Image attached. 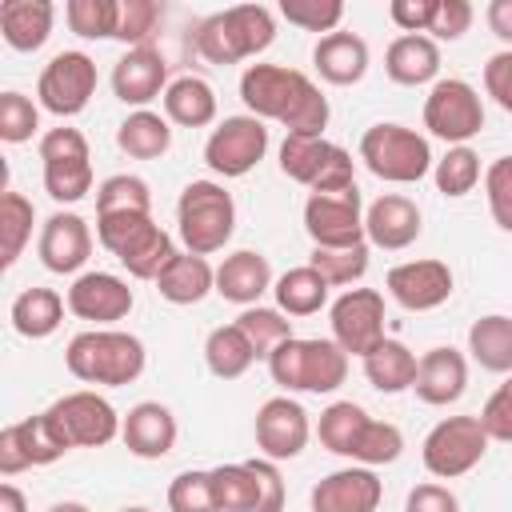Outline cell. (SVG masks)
I'll return each instance as SVG.
<instances>
[{
    "label": "cell",
    "mask_w": 512,
    "mask_h": 512,
    "mask_svg": "<svg viewBox=\"0 0 512 512\" xmlns=\"http://www.w3.org/2000/svg\"><path fill=\"white\" fill-rule=\"evenodd\" d=\"M240 100L248 116L276 120L300 136H324L328 128V96L288 64H248L240 72Z\"/></svg>",
    "instance_id": "obj_1"
},
{
    "label": "cell",
    "mask_w": 512,
    "mask_h": 512,
    "mask_svg": "<svg viewBox=\"0 0 512 512\" xmlns=\"http://www.w3.org/2000/svg\"><path fill=\"white\" fill-rule=\"evenodd\" d=\"M64 364L80 384H96V388H124L132 380H140L148 352L144 340L120 328H88L76 332L64 348Z\"/></svg>",
    "instance_id": "obj_2"
},
{
    "label": "cell",
    "mask_w": 512,
    "mask_h": 512,
    "mask_svg": "<svg viewBox=\"0 0 512 512\" xmlns=\"http://www.w3.org/2000/svg\"><path fill=\"white\" fill-rule=\"evenodd\" d=\"M196 52L208 64H240L272 48L276 40V16L264 4H232L196 24Z\"/></svg>",
    "instance_id": "obj_3"
},
{
    "label": "cell",
    "mask_w": 512,
    "mask_h": 512,
    "mask_svg": "<svg viewBox=\"0 0 512 512\" xmlns=\"http://www.w3.org/2000/svg\"><path fill=\"white\" fill-rule=\"evenodd\" d=\"M268 376L284 392H316L328 396L348 380V352L336 340H284L268 352Z\"/></svg>",
    "instance_id": "obj_4"
},
{
    "label": "cell",
    "mask_w": 512,
    "mask_h": 512,
    "mask_svg": "<svg viewBox=\"0 0 512 512\" xmlns=\"http://www.w3.org/2000/svg\"><path fill=\"white\" fill-rule=\"evenodd\" d=\"M96 240L120 260L132 280H156L176 256L172 236L152 220V212L132 216H96Z\"/></svg>",
    "instance_id": "obj_5"
},
{
    "label": "cell",
    "mask_w": 512,
    "mask_h": 512,
    "mask_svg": "<svg viewBox=\"0 0 512 512\" xmlns=\"http://www.w3.org/2000/svg\"><path fill=\"white\" fill-rule=\"evenodd\" d=\"M176 224H180L176 232H180L184 252L212 256L236 232V200L216 180H192V184H184V192L176 200Z\"/></svg>",
    "instance_id": "obj_6"
},
{
    "label": "cell",
    "mask_w": 512,
    "mask_h": 512,
    "mask_svg": "<svg viewBox=\"0 0 512 512\" xmlns=\"http://www.w3.org/2000/svg\"><path fill=\"white\" fill-rule=\"evenodd\" d=\"M360 160L376 180L388 184H416L432 172V148L416 128L380 120L372 128H364L360 136Z\"/></svg>",
    "instance_id": "obj_7"
},
{
    "label": "cell",
    "mask_w": 512,
    "mask_h": 512,
    "mask_svg": "<svg viewBox=\"0 0 512 512\" xmlns=\"http://www.w3.org/2000/svg\"><path fill=\"white\" fill-rule=\"evenodd\" d=\"M280 172L296 184H304L308 192H340V188H356V164L352 152H344L340 144L324 140V136H300L288 132L280 140Z\"/></svg>",
    "instance_id": "obj_8"
},
{
    "label": "cell",
    "mask_w": 512,
    "mask_h": 512,
    "mask_svg": "<svg viewBox=\"0 0 512 512\" xmlns=\"http://www.w3.org/2000/svg\"><path fill=\"white\" fill-rule=\"evenodd\" d=\"M40 168L56 204H76L92 192V152L80 128H48L40 136Z\"/></svg>",
    "instance_id": "obj_9"
},
{
    "label": "cell",
    "mask_w": 512,
    "mask_h": 512,
    "mask_svg": "<svg viewBox=\"0 0 512 512\" xmlns=\"http://www.w3.org/2000/svg\"><path fill=\"white\" fill-rule=\"evenodd\" d=\"M424 128L436 140H444L448 148L468 144L484 128V100H480V92L468 80H460V76L436 80L428 88V96H424Z\"/></svg>",
    "instance_id": "obj_10"
},
{
    "label": "cell",
    "mask_w": 512,
    "mask_h": 512,
    "mask_svg": "<svg viewBox=\"0 0 512 512\" xmlns=\"http://www.w3.org/2000/svg\"><path fill=\"white\" fill-rule=\"evenodd\" d=\"M488 432L480 424V416H444L428 436H424V448H420V460L424 468L436 476V480H456V476H468L484 452H488Z\"/></svg>",
    "instance_id": "obj_11"
},
{
    "label": "cell",
    "mask_w": 512,
    "mask_h": 512,
    "mask_svg": "<svg viewBox=\"0 0 512 512\" xmlns=\"http://www.w3.org/2000/svg\"><path fill=\"white\" fill-rule=\"evenodd\" d=\"M44 412L52 416V424L68 448H104L120 436V424H124V416L112 408V400L92 388L68 392L56 404H48Z\"/></svg>",
    "instance_id": "obj_12"
},
{
    "label": "cell",
    "mask_w": 512,
    "mask_h": 512,
    "mask_svg": "<svg viewBox=\"0 0 512 512\" xmlns=\"http://www.w3.org/2000/svg\"><path fill=\"white\" fill-rule=\"evenodd\" d=\"M96 80H100L96 76V60L88 52L68 48V52H56L44 64V72L36 80V100H40L44 112L68 120V116H80L88 108V100L96 92Z\"/></svg>",
    "instance_id": "obj_13"
},
{
    "label": "cell",
    "mask_w": 512,
    "mask_h": 512,
    "mask_svg": "<svg viewBox=\"0 0 512 512\" xmlns=\"http://www.w3.org/2000/svg\"><path fill=\"white\" fill-rule=\"evenodd\" d=\"M304 232L312 248H352L364 240V200L360 188L340 192H308L304 200Z\"/></svg>",
    "instance_id": "obj_14"
},
{
    "label": "cell",
    "mask_w": 512,
    "mask_h": 512,
    "mask_svg": "<svg viewBox=\"0 0 512 512\" xmlns=\"http://www.w3.org/2000/svg\"><path fill=\"white\" fill-rule=\"evenodd\" d=\"M268 152V128L264 120L256 116H224L212 136L204 140V164L224 176V180H236V176H248Z\"/></svg>",
    "instance_id": "obj_15"
},
{
    "label": "cell",
    "mask_w": 512,
    "mask_h": 512,
    "mask_svg": "<svg viewBox=\"0 0 512 512\" xmlns=\"http://www.w3.org/2000/svg\"><path fill=\"white\" fill-rule=\"evenodd\" d=\"M328 324H332V340L348 352V356H368L376 344H384V296L376 288H348L332 300L328 308Z\"/></svg>",
    "instance_id": "obj_16"
},
{
    "label": "cell",
    "mask_w": 512,
    "mask_h": 512,
    "mask_svg": "<svg viewBox=\"0 0 512 512\" xmlns=\"http://www.w3.org/2000/svg\"><path fill=\"white\" fill-rule=\"evenodd\" d=\"M64 452H72V448L64 444V436L56 432L48 412L24 416V420H16L0 432V476H16L24 468L56 464Z\"/></svg>",
    "instance_id": "obj_17"
},
{
    "label": "cell",
    "mask_w": 512,
    "mask_h": 512,
    "mask_svg": "<svg viewBox=\"0 0 512 512\" xmlns=\"http://www.w3.org/2000/svg\"><path fill=\"white\" fill-rule=\"evenodd\" d=\"M252 428H256V448L268 460H296L308 448V436H312V420H308L304 404L292 400L288 392L264 400L256 408V424Z\"/></svg>",
    "instance_id": "obj_18"
},
{
    "label": "cell",
    "mask_w": 512,
    "mask_h": 512,
    "mask_svg": "<svg viewBox=\"0 0 512 512\" xmlns=\"http://www.w3.org/2000/svg\"><path fill=\"white\" fill-rule=\"evenodd\" d=\"M384 288L388 296L408 308V312H432L440 308L452 288H456V276L444 260H404V264H392L388 276H384Z\"/></svg>",
    "instance_id": "obj_19"
},
{
    "label": "cell",
    "mask_w": 512,
    "mask_h": 512,
    "mask_svg": "<svg viewBox=\"0 0 512 512\" xmlns=\"http://www.w3.org/2000/svg\"><path fill=\"white\" fill-rule=\"evenodd\" d=\"M68 312L76 320H92L96 328H108L116 320H124L136 304L128 280L112 276V272H80L72 284H68Z\"/></svg>",
    "instance_id": "obj_20"
},
{
    "label": "cell",
    "mask_w": 512,
    "mask_h": 512,
    "mask_svg": "<svg viewBox=\"0 0 512 512\" xmlns=\"http://www.w3.org/2000/svg\"><path fill=\"white\" fill-rule=\"evenodd\" d=\"M168 60L160 56V48L152 44H140V48H128L116 64H112V92L120 104L128 108H148L156 96L164 100L168 92Z\"/></svg>",
    "instance_id": "obj_21"
},
{
    "label": "cell",
    "mask_w": 512,
    "mask_h": 512,
    "mask_svg": "<svg viewBox=\"0 0 512 512\" xmlns=\"http://www.w3.org/2000/svg\"><path fill=\"white\" fill-rule=\"evenodd\" d=\"M380 496H384L380 476L372 468H364V464H348V468L328 472L312 488L308 508L312 512H376Z\"/></svg>",
    "instance_id": "obj_22"
},
{
    "label": "cell",
    "mask_w": 512,
    "mask_h": 512,
    "mask_svg": "<svg viewBox=\"0 0 512 512\" xmlns=\"http://www.w3.org/2000/svg\"><path fill=\"white\" fill-rule=\"evenodd\" d=\"M36 252H40V264L48 272H56V276L80 272L88 264V256H92V228H88V220L76 216V212H52L44 220V228H40Z\"/></svg>",
    "instance_id": "obj_23"
},
{
    "label": "cell",
    "mask_w": 512,
    "mask_h": 512,
    "mask_svg": "<svg viewBox=\"0 0 512 512\" xmlns=\"http://www.w3.org/2000/svg\"><path fill=\"white\" fill-rule=\"evenodd\" d=\"M420 208L416 200L400 196V192H384L364 208V240L368 248H384V252H400L408 244L420 240Z\"/></svg>",
    "instance_id": "obj_24"
},
{
    "label": "cell",
    "mask_w": 512,
    "mask_h": 512,
    "mask_svg": "<svg viewBox=\"0 0 512 512\" xmlns=\"http://www.w3.org/2000/svg\"><path fill=\"white\" fill-rule=\"evenodd\" d=\"M176 416L168 404L160 400H140L124 412V424H120V440L132 456L140 460H164L172 448H176Z\"/></svg>",
    "instance_id": "obj_25"
},
{
    "label": "cell",
    "mask_w": 512,
    "mask_h": 512,
    "mask_svg": "<svg viewBox=\"0 0 512 512\" xmlns=\"http://www.w3.org/2000/svg\"><path fill=\"white\" fill-rule=\"evenodd\" d=\"M464 388H468V360H464V352H456L452 344H440V348H428L420 356L412 392L424 404L448 408V404H456L464 396Z\"/></svg>",
    "instance_id": "obj_26"
},
{
    "label": "cell",
    "mask_w": 512,
    "mask_h": 512,
    "mask_svg": "<svg viewBox=\"0 0 512 512\" xmlns=\"http://www.w3.org/2000/svg\"><path fill=\"white\" fill-rule=\"evenodd\" d=\"M272 264L264 252L256 248H240L232 256H224V264L216 268V296H224L228 304L252 308L260 304L264 292H272Z\"/></svg>",
    "instance_id": "obj_27"
},
{
    "label": "cell",
    "mask_w": 512,
    "mask_h": 512,
    "mask_svg": "<svg viewBox=\"0 0 512 512\" xmlns=\"http://www.w3.org/2000/svg\"><path fill=\"white\" fill-rule=\"evenodd\" d=\"M368 44L364 36L356 32H328L316 40L312 48V68L324 84H336V88H348V84H360L364 72H368Z\"/></svg>",
    "instance_id": "obj_28"
},
{
    "label": "cell",
    "mask_w": 512,
    "mask_h": 512,
    "mask_svg": "<svg viewBox=\"0 0 512 512\" xmlns=\"http://www.w3.org/2000/svg\"><path fill=\"white\" fill-rule=\"evenodd\" d=\"M56 8L52 0H4L0 4V36L16 52H40L52 36Z\"/></svg>",
    "instance_id": "obj_29"
},
{
    "label": "cell",
    "mask_w": 512,
    "mask_h": 512,
    "mask_svg": "<svg viewBox=\"0 0 512 512\" xmlns=\"http://www.w3.org/2000/svg\"><path fill=\"white\" fill-rule=\"evenodd\" d=\"M368 428H372V416H368V408L356 404V400H332V404L320 412V420H316L320 444H324L332 456H344V460H352V464H356V456H360V448H364Z\"/></svg>",
    "instance_id": "obj_30"
},
{
    "label": "cell",
    "mask_w": 512,
    "mask_h": 512,
    "mask_svg": "<svg viewBox=\"0 0 512 512\" xmlns=\"http://www.w3.org/2000/svg\"><path fill=\"white\" fill-rule=\"evenodd\" d=\"M384 72L388 80L404 84V88H420V84H436L440 76V44L432 36H396L384 52Z\"/></svg>",
    "instance_id": "obj_31"
},
{
    "label": "cell",
    "mask_w": 512,
    "mask_h": 512,
    "mask_svg": "<svg viewBox=\"0 0 512 512\" xmlns=\"http://www.w3.org/2000/svg\"><path fill=\"white\" fill-rule=\"evenodd\" d=\"M156 292L168 300V304H200L208 292H216V268L208 264V256H196V252H176L168 260V268L152 280Z\"/></svg>",
    "instance_id": "obj_32"
},
{
    "label": "cell",
    "mask_w": 512,
    "mask_h": 512,
    "mask_svg": "<svg viewBox=\"0 0 512 512\" xmlns=\"http://www.w3.org/2000/svg\"><path fill=\"white\" fill-rule=\"evenodd\" d=\"M64 308H68V300L56 288H24L12 300L8 320L24 340H48L64 324Z\"/></svg>",
    "instance_id": "obj_33"
},
{
    "label": "cell",
    "mask_w": 512,
    "mask_h": 512,
    "mask_svg": "<svg viewBox=\"0 0 512 512\" xmlns=\"http://www.w3.org/2000/svg\"><path fill=\"white\" fill-rule=\"evenodd\" d=\"M360 364H364V376H368V384H372L376 392L396 396V392H408V388L416 384L420 356H416L408 344H400V340L388 336V340L376 344Z\"/></svg>",
    "instance_id": "obj_34"
},
{
    "label": "cell",
    "mask_w": 512,
    "mask_h": 512,
    "mask_svg": "<svg viewBox=\"0 0 512 512\" xmlns=\"http://www.w3.org/2000/svg\"><path fill=\"white\" fill-rule=\"evenodd\" d=\"M164 116L180 128H208L216 120V88L204 76H176L164 92Z\"/></svg>",
    "instance_id": "obj_35"
},
{
    "label": "cell",
    "mask_w": 512,
    "mask_h": 512,
    "mask_svg": "<svg viewBox=\"0 0 512 512\" xmlns=\"http://www.w3.org/2000/svg\"><path fill=\"white\" fill-rule=\"evenodd\" d=\"M116 148L132 160H160L168 148H172V124L168 116L152 112V108H140V112H128L116 128Z\"/></svg>",
    "instance_id": "obj_36"
},
{
    "label": "cell",
    "mask_w": 512,
    "mask_h": 512,
    "mask_svg": "<svg viewBox=\"0 0 512 512\" xmlns=\"http://www.w3.org/2000/svg\"><path fill=\"white\" fill-rule=\"evenodd\" d=\"M468 356L484 372L512 376V316L488 312V316L472 320V328H468Z\"/></svg>",
    "instance_id": "obj_37"
},
{
    "label": "cell",
    "mask_w": 512,
    "mask_h": 512,
    "mask_svg": "<svg viewBox=\"0 0 512 512\" xmlns=\"http://www.w3.org/2000/svg\"><path fill=\"white\" fill-rule=\"evenodd\" d=\"M328 288L332 284L312 264H296V268L276 276L272 296H276V308L284 316H312V312H320L328 304Z\"/></svg>",
    "instance_id": "obj_38"
},
{
    "label": "cell",
    "mask_w": 512,
    "mask_h": 512,
    "mask_svg": "<svg viewBox=\"0 0 512 512\" xmlns=\"http://www.w3.org/2000/svg\"><path fill=\"white\" fill-rule=\"evenodd\" d=\"M256 360H260V356H256L252 340L240 332L236 320L212 328L208 340H204V364H208V372H212L216 380H240Z\"/></svg>",
    "instance_id": "obj_39"
},
{
    "label": "cell",
    "mask_w": 512,
    "mask_h": 512,
    "mask_svg": "<svg viewBox=\"0 0 512 512\" xmlns=\"http://www.w3.org/2000/svg\"><path fill=\"white\" fill-rule=\"evenodd\" d=\"M212 472V496H216V512H256L260 508V484L256 472L244 464H216Z\"/></svg>",
    "instance_id": "obj_40"
},
{
    "label": "cell",
    "mask_w": 512,
    "mask_h": 512,
    "mask_svg": "<svg viewBox=\"0 0 512 512\" xmlns=\"http://www.w3.org/2000/svg\"><path fill=\"white\" fill-rule=\"evenodd\" d=\"M32 224H36V208L28 196L20 192H4L0 196V264L12 268L24 252V244L32 240Z\"/></svg>",
    "instance_id": "obj_41"
},
{
    "label": "cell",
    "mask_w": 512,
    "mask_h": 512,
    "mask_svg": "<svg viewBox=\"0 0 512 512\" xmlns=\"http://www.w3.org/2000/svg\"><path fill=\"white\" fill-rule=\"evenodd\" d=\"M132 212H152V188L148 180L132 172H116L96 188V216H132Z\"/></svg>",
    "instance_id": "obj_42"
},
{
    "label": "cell",
    "mask_w": 512,
    "mask_h": 512,
    "mask_svg": "<svg viewBox=\"0 0 512 512\" xmlns=\"http://www.w3.org/2000/svg\"><path fill=\"white\" fill-rule=\"evenodd\" d=\"M64 20L80 40H116L120 0H68Z\"/></svg>",
    "instance_id": "obj_43"
},
{
    "label": "cell",
    "mask_w": 512,
    "mask_h": 512,
    "mask_svg": "<svg viewBox=\"0 0 512 512\" xmlns=\"http://www.w3.org/2000/svg\"><path fill=\"white\" fill-rule=\"evenodd\" d=\"M432 180H436V188H440L444 196H452V200L468 196V192L480 184V156H476V148H468V144L448 148V152L432 164Z\"/></svg>",
    "instance_id": "obj_44"
},
{
    "label": "cell",
    "mask_w": 512,
    "mask_h": 512,
    "mask_svg": "<svg viewBox=\"0 0 512 512\" xmlns=\"http://www.w3.org/2000/svg\"><path fill=\"white\" fill-rule=\"evenodd\" d=\"M308 264H312L332 288H348V284L364 280V272H368V244H352V248H312Z\"/></svg>",
    "instance_id": "obj_45"
},
{
    "label": "cell",
    "mask_w": 512,
    "mask_h": 512,
    "mask_svg": "<svg viewBox=\"0 0 512 512\" xmlns=\"http://www.w3.org/2000/svg\"><path fill=\"white\" fill-rule=\"evenodd\" d=\"M236 324H240V332L252 340V348H256L260 360H268V352H272L276 344L292 340V320H288L280 308H260V304H252V308H244V312L236 316Z\"/></svg>",
    "instance_id": "obj_46"
},
{
    "label": "cell",
    "mask_w": 512,
    "mask_h": 512,
    "mask_svg": "<svg viewBox=\"0 0 512 512\" xmlns=\"http://www.w3.org/2000/svg\"><path fill=\"white\" fill-rule=\"evenodd\" d=\"M280 16L304 32H340L344 4L340 0H280Z\"/></svg>",
    "instance_id": "obj_47"
},
{
    "label": "cell",
    "mask_w": 512,
    "mask_h": 512,
    "mask_svg": "<svg viewBox=\"0 0 512 512\" xmlns=\"http://www.w3.org/2000/svg\"><path fill=\"white\" fill-rule=\"evenodd\" d=\"M40 128V108L24 92H0V140L4 144H24Z\"/></svg>",
    "instance_id": "obj_48"
},
{
    "label": "cell",
    "mask_w": 512,
    "mask_h": 512,
    "mask_svg": "<svg viewBox=\"0 0 512 512\" xmlns=\"http://www.w3.org/2000/svg\"><path fill=\"white\" fill-rule=\"evenodd\" d=\"M168 512H216L212 472L188 468V472L172 476V484H168Z\"/></svg>",
    "instance_id": "obj_49"
},
{
    "label": "cell",
    "mask_w": 512,
    "mask_h": 512,
    "mask_svg": "<svg viewBox=\"0 0 512 512\" xmlns=\"http://www.w3.org/2000/svg\"><path fill=\"white\" fill-rule=\"evenodd\" d=\"M164 8L156 0H120V20H116V40L128 48L148 44V36L156 32Z\"/></svg>",
    "instance_id": "obj_50"
},
{
    "label": "cell",
    "mask_w": 512,
    "mask_h": 512,
    "mask_svg": "<svg viewBox=\"0 0 512 512\" xmlns=\"http://www.w3.org/2000/svg\"><path fill=\"white\" fill-rule=\"evenodd\" d=\"M484 196L496 228L512 232V156H500L484 168Z\"/></svg>",
    "instance_id": "obj_51"
},
{
    "label": "cell",
    "mask_w": 512,
    "mask_h": 512,
    "mask_svg": "<svg viewBox=\"0 0 512 512\" xmlns=\"http://www.w3.org/2000/svg\"><path fill=\"white\" fill-rule=\"evenodd\" d=\"M480 424H484L488 440L512 444V376H504V384L484 400V408H480Z\"/></svg>",
    "instance_id": "obj_52"
},
{
    "label": "cell",
    "mask_w": 512,
    "mask_h": 512,
    "mask_svg": "<svg viewBox=\"0 0 512 512\" xmlns=\"http://www.w3.org/2000/svg\"><path fill=\"white\" fill-rule=\"evenodd\" d=\"M436 4L440 0H392L388 16L404 36H424L432 28V20H436Z\"/></svg>",
    "instance_id": "obj_53"
},
{
    "label": "cell",
    "mask_w": 512,
    "mask_h": 512,
    "mask_svg": "<svg viewBox=\"0 0 512 512\" xmlns=\"http://www.w3.org/2000/svg\"><path fill=\"white\" fill-rule=\"evenodd\" d=\"M472 16H476V8L468 0H440L428 32H432V40H460L472 28Z\"/></svg>",
    "instance_id": "obj_54"
},
{
    "label": "cell",
    "mask_w": 512,
    "mask_h": 512,
    "mask_svg": "<svg viewBox=\"0 0 512 512\" xmlns=\"http://www.w3.org/2000/svg\"><path fill=\"white\" fill-rule=\"evenodd\" d=\"M484 92H488L504 112H512V48L488 56V64H484Z\"/></svg>",
    "instance_id": "obj_55"
},
{
    "label": "cell",
    "mask_w": 512,
    "mask_h": 512,
    "mask_svg": "<svg viewBox=\"0 0 512 512\" xmlns=\"http://www.w3.org/2000/svg\"><path fill=\"white\" fill-rule=\"evenodd\" d=\"M404 512H460V500L448 484H416L408 496H404Z\"/></svg>",
    "instance_id": "obj_56"
},
{
    "label": "cell",
    "mask_w": 512,
    "mask_h": 512,
    "mask_svg": "<svg viewBox=\"0 0 512 512\" xmlns=\"http://www.w3.org/2000/svg\"><path fill=\"white\" fill-rule=\"evenodd\" d=\"M248 468L256 472V484H260V508L256 512H284V480H280L276 460L260 456V460H248Z\"/></svg>",
    "instance_id": "obj_57"
},
{
    "label": "cell",
    "mask_w": 512,
    "mask_h": 512,
    "mask_svg": "<svg viewBox=\"0 0 512 512\" xmlns=\"http://www.w3.org/2000/svg\"><path fill=\"white\" fill-rule=\"evenodd\" d=\"M484 20H488V28H492L496 40L512 44V0H492L484 8Z\"/></svg>",
    "instance_id": "obj_58"
},
{
    "label": "cell",
    "mask_w": 512,
    "mask_h": 512,
    "mask_svg": "<svg viewBox=\"0 0 512 512\" xmlns=\"http://www.w3.org/2000/svg\"><path fill=\"white\" fill-rule=\"evenodd\" d=\"M0 512H28V500L12 480L0 484Z\"/></svg>",
    "instance_id": "obj_59"
},
{
    "label": "cell",
    "mask_w": 512,
    "mask_h": 512,
    "mask_svg": "<svg viewBox=\"0 0 512 512\" xmlns=\"http://www.w3.org/2000/svg\"><path fill=\"white\" fill-rule=\"evenodd\" d=\"M48 512H92L88 504H80V500H60V504H52Z\"/></svg>",
    "instance_id": "obj_60"
},
{
    "label": "cell",
    "mask_w": 512,
    "mask_h": 512,
    "mask_svg": "<svg viewBox=\"0 0 512 512\" xmlns=\"http://www.w3.org/2000/svg\"><path fill=\"white\" fill-rule=\"evenodd\" d=\"M120 512H152V508H144V504H124Z\"/></svg>",
    "instance_id": "obj_61"
}]
</instances>
